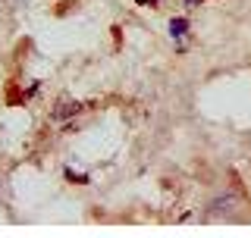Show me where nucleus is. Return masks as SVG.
Segmentation results:
<instances>
[{
  "mask_svg": "<svg viewBox=\"0 0 251 238\" xmlns=\"http://www.w3.org/2000/svg\"><path fill=\"white\" fill-rule=\"evenodd\" d=\"M66 179L75 182V185H88V176H82V172H73V169H66Z\"/></svg>",
  "mask_w": 251,
  "mask_h": 238,
  "instance_id": "obj_3",
  "label": "nucleus"
},
{
  "mask_svg": "<svg viewBox=\"0 0 251 238\" xmlns=\"http://www.w3.org/2000/svg\"><path fill=\"white\" fill-rule=\"evenodd\" d=\"M78 110H82V104H78V100H73V97H63L60 104H57V110H53V119H66V116H75Z\"/></svg>",
  "mask_w": 251,
  "mask_h": 238,
  "instance_id": "obj_1",
  "label": "nucleus"
},
{
  "mask_svg": "<svg viewBox=\"0 0 251 238\" xmlns=\"http://www.w3.org/2000/svg\"><path fill=\"white\" fill-rule=\"evenodd\" d=\"M138 3H141V6H154L157 0H138Z\"/></svg>",
  "mask_w": 251,
  "mask_h": 238,
  "instance_id": "obj_4",
  "label": "nucleus"
},
{
  "mask_svg": "<svg viewBox=\"0 0 251 238\" xmlns=\"http://www.w3.org/2000/svg\"><path fill=\"white\" fill-rule=\"evenodd\" d=\"M185 28H188V19H173V22H170V31H173V38L185 35Z\"/></svg>",
  "mask_w": 251,
  "mask_h": 238,
  "instance_id": "obj_2",
  "label": "nucleus"
},
{
  "mask_svg": "<svg viewBox=\"0 0 251 238\" xmlns=\"http://www.w3.org/2000/svg\"><path fill=\"white\" fill-rule=\"evenodd\" d=\"M188 3H198V0H188Z\"/></svg>",
  "mask_w": 251,
  "mask_h": 238,
  "instance_id": "obj_5",
  "label": "nucleus"
}]
</instances>
